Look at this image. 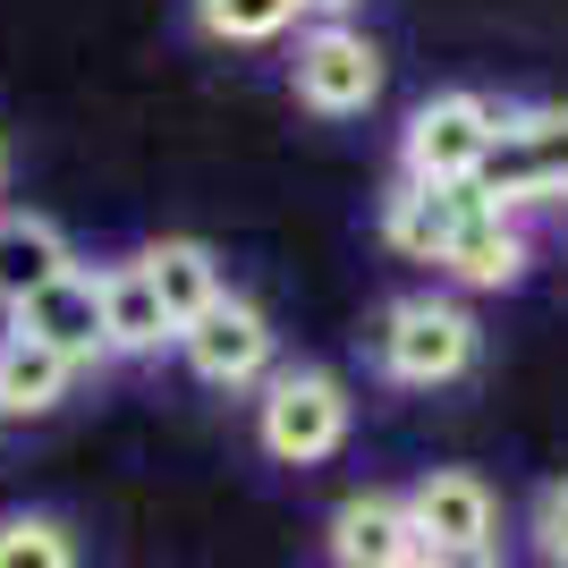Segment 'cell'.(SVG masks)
<instances>
[{"label":"cell","mask_w":568,"mask_h":568,"mask_svg":"<svg viewBox=\"0 0 568 568\" xmlns=\"http://www.w3.org/2000/svg\"><path fill=\"white\" fill-rule=\"evenodd\" d=\"M475 195L493 213H535V204H568V111H509L493 153L475 170Z\"/></svg>","instance_id":"obj_1"},{"label":"cell","mask_w":568,"mask_h":568,"mask_svg":"<svg viewBox=\"0 0 568 568\" xmlns=\"http://www.w3.org/2000/svg\"><path fill=\"white\" fill-rule=\"evenodd\" d=\"M374 356H382V374L407 382V390H442V382H458L475 365V314L458 297L416 288V297H399V306L382 314Z\"/></svg>","instance_id":"obj_2"},{"label":"cell","mask_w":568,"mask_h":568,"mask_svg":"<svg viewBox=\"0 0 568 568\" xmlns=\"http://www.w3.org/2000/svg\"><path fill=\"white\" fill-rule=\"evenodd\" d=\"M255 442H263V458H281V467H323V458L348 442V390H339V374H323V365L272 374L263 399H255Z\"/></svg>","instance_id":"obj_3"},{"label":"cell","mask_w":568,"mask_h":568,"mask_svg":"<svg viewBox=\"0 0 568 568\" xmlns=\"http://www.w3.org/2000/svg\"><path fill=\"white\" fill-rule=\"evenodd\" d=\"M500 119L509 111L484 102V94L416 102V119H407V136H399V179H416V187H475V170H484V153H493Z\"/></svg>","instance_id":"obj_4"},{"label":"cell","mask_w":568,"mask_h":568,"mask_svg":"<svg viewBox=\"0 0 568 568\" xmlns=\"http://www.w3.org/2000/svg\"><path fill=\"white\" fill-rule=\"evenodd\" d=\"M288 85H297V102L323 119H356L365 102L382 94V51L374 34H356L348 18L314 26L306 43H297V60H288Z\"/></svg>","instance_id":"obj_5"},{"label":"cell","mask_w":568,"mask_h":568,"mask_svg":"<svg viewBox=\"0 0 568 568\" xmlns=\"http://www.w3.org/2000/svg\"><path fill=\"white\" fill-rule=\"evenodd\" d=\"M407 526H416V551H475L500 544V500L475 467H433L407 493Z\"/></svg>","instance_id":"obj_6"},{"label":"cell","mask_w":568,"mask_h":568,"mask_svg":"<svg viewBox=\"0 0 568 568\" xmlns=\"http://www.w3.org/2000/svg\"><path fill=\"white\" fill-rule=\"evenodd\" d=\"M179 356L195 365V382L246 390V382H263V365H272V323H263V306H246V297H221V306H204L187 332H179Z\"/></svg>","instance_id":"obj_7"},{"label":"cell","mask_w":568,"mask_h":568,"mask_svg":"<svg viewBox=\"0 0 568 568\" xmlns=\"http://www.w3.org/2000/svg\"><path fill=\"white\" fill-rule=\"evenodd\" d=\"M18 332H34L43 348H60L77 374L102 365V356H111V332H102V272H60V281L18 314Z\"/></svg>","instance_id":"obj_8"},{"label":"cell","mask_w":568,"mask_h":568,"mask_svg":"<svg viewBox=\"0 0 568 568\" xmlns=\"http://www.w3.org/2000/svg\"><path fill=\"white\" fill-rule=\"evenodd\" d=\"M475 213H484L475 187H416V179H399V187L382 195V237H390L407 263H442L450 237L467 230Z\"/></svg>","instance_id":"obj_9"},{"label":"cell","mask_w":568,"mask_h":568,"mask_svg":"<svg viewBox=\"0 0 568 568\" xmlns=\"http://www.w3.org/2000/svg\"><path fill=\"white\" fill-rule=\"evenodd\" d=\"M323 551L332 568H399L416 560V526H407V500L399 493H348L323 526Z\"/></svg>","instance_id":"obj_10"},{"label":"cell","mask_w":568,"mask_h":568,"mask_svg":"<svg viewBox=\"0 0 568 568\" xmlns=\"http://www.w3.org/2000/svg\"><path fill=\"white\" fill-rule=\"evenodd\" d=\"M60 272H77L69 237L51 230L43 213H0V314H9V323H18Z\"/></svg>","instance_id":"obj_11"},{"label":"cell","mask_w":568,"mask_h":568,"mask_svg":"<svg viewBox=\"0 0 568 568\" xmlns=\"http://www.w3.org/2000/svg\"><path fill=\"white\" fill-rule=\"evenodd\" d=\"M526 230H518V213H493V204H484V213L467 221V230L450 237V255L433 263V272H450L458 288H518L526 281Z\"/></svg>","instance_id":"obj_12"},{"label":"cell","mask_w":568,"mask_h":568,"mask_svg":"<svg viewBox=\"0 0 568 568\" xmlns=\"http://www.w3.org/2000/svg\"><path fill=\"white\" fill-rule=\"evenodd\" d=\"M136 263H144V281H153V297L170 306V323H179V332H187L204 306H221V297H230V281H221V263H213V246H204V237H153Z\"/></svg>","instance_id":"obj_13"},{"label":"cell","mask_w":568,"mask_h":568,"mask_svg":"<svg viewBox=\"0 0 568 568\" xmlns=\"http://www.w3.org/2000/svg\"><path fill=\"white\" fill-rule=\"evenodd\" d=\"M77 365L60 348H43L34 332H0V416H51V407L69 399Z\"/></svg>","instance_id":"obj_14"},{"label":"cell","mask_w":568,"mask_h":568,"mask_svg":"<svg viewBox=\"0 0 568 568\" xmlns=\"http://www.w3.org/2000/svg\"><path fill=\"white\" fill-rule=\"evenodd\" d=\"M102 332H111V356H153L162 339H179L170 306L144 281V263H111L102 272Z\"/></svg>","instance_id":"obj_15"},{"label":"cell","mask_w":568,"mask_h":568,"mask_svg":"<svg viewBox=\"0 0 568 568\" xmlns=\"http://www.w3.org/2000/svg\"><path fill=\"white\" fill-rule=\"evenodd\" d=\"M306 18V0H195V26L213 43H272Z\"/></svg>","instance_id":"obj_16"},{"label":"cell","mask_w":568,"mask_h":568,"mask_svg":"<svg viewBox=\"0 0 568 568\" xmlns=\"http://www.w3.org/2000/svg\"><path fill=\"white\" fill-rule=\"evenodd\" d=\"M0 568H77L60 518H0Z\"/></svg>","instance_id":"obj_17"},{"label":"cell","mask_w":568,"mask_h":568,"mask_svg":"<svg viewBox=\"0 0 568 568\" xmlns=\"http://www.w3.org/2000/svg\"><path fill=\"white\" fill-rule=\"evenodd\" d=\"M526 535H535L544 568H568V475L535 493V518H526Z\"/></svg>","instance_id":"obj_18"},{"label":"cell","mask_w":568,"mask_h":568,"mask_svg":"<svg viewBox=\"0 0 568 568\" xmlns=\"http://www.w3.org/2000/svg\"><path fill=\"white\" fill-rule=\"evenodd\" d=\"M425 568H509L500 560V544H475V551H416Z\"/></svg>","instance_id":"obj_19"},{"label":"cell","mask_w":568,"mask_h":568,"mask_svg":"<svg viewBox=\"0 0 568 568\" xmlns=\"http://www.w3.org/2000/svg\"><path fill=\"white\" fill-rule=\"evenodd\" d=\"M306 9H314V18H323V26H332V18H348L356 0H306Z\"/></svg>","instance_id":"obj_20"},{"label":"cell","mask_w":568,"mask_h":568,"mask_svg":"<svg viewBox=\"0 0 568 568\" xmlns=\"http://www.w3.org/2000/svg\"><path fill=\"white\" fill-rule=\"evenodd\" d=\"M0 179H9V153H0Z\"/></svg>","instance_id":"obj_21"},{"label":"cell","mask_w":568,"mask_h":568,"mask_svg":"<svg viewBox=\"0 0 568 568\" xmlns=\"http://www.w3.org/2000/svg\"><path fill=\"white\" fill-rule=\"evenodd\" d=\"M399 568H425V560H399Z\"/></svg>","instance_id":"obj_22"}]
</instances>
